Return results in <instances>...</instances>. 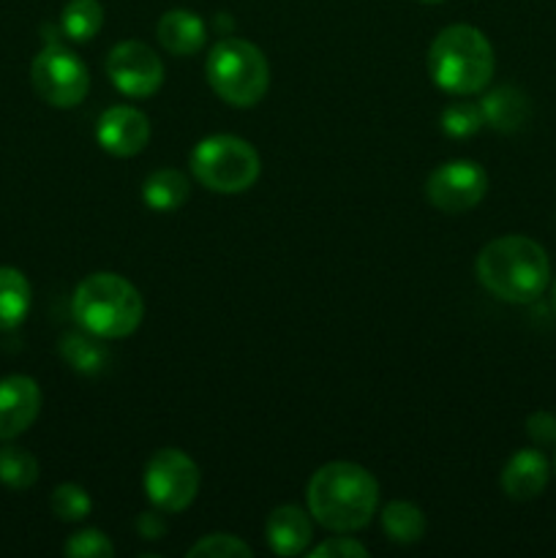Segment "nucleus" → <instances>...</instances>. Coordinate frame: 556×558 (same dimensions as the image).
<instances>
[{"instance_id":"nucleus-4","label":"nucleus","mask_w":556,"mask_h":558,"mask_svg":"<svg viewBox=\"0 0 556 558\" xmlns=\"http://www.w3.org/2000/svg\"><path fill=\"white\" fill-rule=\"evenodd\" d=\"M494 47L483 31L472 25H450L428 49V74L452 96L480 93L494 76Z\"/></svg>"},{"instance_id":"nucleus-2","label":"nucleus","mask_w":556,"mask_h":558,"mask_svg":"<svg viewBox=\"0 0 556 558\" xmlns=\"http://www.w3.org/2000/svg\"><path fill=\"white\" fill-rule=\"evenodd\" d=\"M478 278L494 298L505 303H534L551 281L548 254L523 234L491 240L478 256Z\"/></svg>"},{"instance_id":"nucleus-31","label":"nucleus","mask_w":556,"mask_h":558,"mask_svg":"<svg viewBox=\"0 0 556 558\" xmlns=\"http://www.w3.org/2000/svg\"><path fill=\"white\" fill-rule=\"evenodd\" d=\"M420 3H431V5H436V3H445V0H420Z\"/></svg>"},{"instance_id":"nucleus-22","label":"nucleus","mask_w":556,"mask_h":558,"mask_svg":"<svg viewBox=\"0 0 556 558\" xmlns=\"http://www.w3.org/2000/svg\"><path fill=\"white\" fill-rule=\"evenodd\" d=\"M38 480V461L25 447H0V483L11 490H27Z\"/></svg>"},{"instance_id":"nucleus-20","label":"nucleus","mask_w":556,"mask_h":558,"mask_svg":"<svg viewBox=\"0 0 556 558\" xmlns=\"http://www.w3.org/2000/svg\"><path fill=\"white\" fill-rule=\"evenodd\" d=\"M382 529H385L387 537L398 545H414L425 537V523L423 510L412 501H390V505L382 510Z\"/></svg>"},{"instance_id":"nucleus-15","label":"nucleus","mask_w":556,"mask_h":558,"mask_svg":"<svg viewBox=\"0 0 556 558\" xmlns=\"http://www.w3.org/2000/svg\"><path fill=\"white\" fill-rule=\"evenodd\" d=\"M158 41L167 52L178 54V58H189V54L200 52L205 47L207 27L196 11L189 9H172L158 20Z\"/></svg>"},{"instance_id":"nucleus-14","label":"nucleus","mask_w":556,"mask_h":558,"mask_svg":"<svg viewBox=\"0 0 556 558\" xmlns=\"http://www.w3.org/2000/svg\"><path fill=\"white\" fill-rule=\"evenodd\" d=\"M265 532L273 554L287 558L305 554L311 539H314V529H311L309 515L294 505H283L278 510H273L270 518H267Z\"/></svg>"},{"instance_id":"nucleus-16","label":"nucleus","mask_w":556,"mask_h":558,"mask_svg":"<svg viewBox=\"0 0 556 558\" xmlns=\"http://www.w3.org/2000/svg\"><path fill=\"white\" fill-rule=\"evenodd\" d=\"M485 125L496 131H518L529 120V98L518 87H496L480 101Z\"/></svg>"},{"instance_id":"nucleus-29","label":"nucleus","mask_w":556,"mask_h":558,"mask_svg":"<svg viewBox=\"0 0 556 558\" xmlns=\"http://www.w3.org/2000/svg\"><path fill=\"white\" fill-rule=\"evenodd\" d=\"M136 532H140V537L145 539H161L164 532H167V521H164L161 510L142 512V515L136 518Z\"/></svg>"},{"instance_id":"nucleus-7","label":"nucleus","mask_w":556,"mask_h":558,"mask_svg":"<svg viewBox=\"0 0 556 558\" xmlns=\"http://www.w3.org/2000/svg\"><path fill=\"white\" fill-rule=\"evenodd\" d=\"M31 82L38 98L58 109L80 107L85 101L87 90H90L87 65L71 49L60 47V44H47L33 58Z\"/></svg>"},{"instance_id":"nucleus-9","label":"nucleus","mask_w":556,"mask_h":558,"mask_svg":"<svg viewBox=\"0 0 556 558\" xmlns=\"http://www.w3.org/2000/svg\"><path fill=\"white\" fill-rule=\"evenodd\" d=\"M488 191V174L478 161H447L428 174L425 196L442 213H467L483 202Z\"/></svg>"},{"instance_id":"nucleus-3","label":"nucleus","mask_w":556,"mask_h":558,"mask_svg":"<svg viewBox=\"0 0 556 558\" xmlns=\"http://www.w3.org/2000/svg\"><path fill=\"white\" fill-rule=\"evenodd\" d=\"M71 311L82 330L114 341L131 336L142 325L145 303L134 283L118 272H93L76 287Z\"/></svg>"},{"instance_id":"nucleus-21","label":"nucleus","mask_w":556,"mask_h":558,"mask_svg":"<svg viewBox=\"0 0 556 558\" xmlns=\"http://www.w3.org/2000/svg\"><path fill=\"white\" fill-rule=\"evenodd\" d=\"M104 25V5L98 0H69L60 14V27L71 41H90Z\"/></svg>"},{"instance_id":"nucleus-12","label":"nucleus","mask_w":556,"mask_h":558,"mask_svg":"<svg viewBox=\"0 0 556 558\" xmlns=\"http://www.w3.org/2000/svg\"><path fill=\"white\" fill-rule=\"evenodd\" d=\"M41 412V390L36 379L11 374L0 379V441L25 434Z\"/></svg>"},{"instance_id":"nucleus-8","label":"nucleus","mask_w":556,"mask_h":558,"mask_svg":"<svg viewBox=\"0 0 556 558\" xmlns=\"http://www.w3.org/2000/svg\"><path fill=\"white\" fill-rule=\"evenodd\" d=\"M142 485L156 510L183 512L200 490V466L183 450L164 447L147 461Z\"/></svg>"},{"instance_id":"nucleus-5","label":"nucleus","mask_w":556,"mask_h":558,"mask_svg":"<svg viewBox=\"0 0 556 558\" xmlns=\"http://www.w3.org/2000/svg\"><path fill=\"white\" fill-rule=\"evenodd\" d=\"M205 71L213 93L229 107H256L270 85L265 52L245 38H221L210 49Z\"/></svg>"},{"instance_id":"nucleus-30","label":"nucleus","mask_w":556,"mask_h":558,"mask_svg":"<svg viewBox=\"0 0 556 558\" xmlns=\"http://www.w3.org/2000/svg\"><path fill=\"white\" fill-rule=\"evenodd\" d=\"M551 305H554V311H556V281H554V289H551Z\"/></svg>"},{"instance_id":"nucleus-10","label":"nucleus","mask_w":556,"mask_h":558,"mask_svg":"<svg viewBox=\"0 0 556 558\" xmlns=\"http://www.w3.org/2000/svg\"><path fill=\"white\" fill-rule=\"evenodd\" d=\"M107 76L123 96L147 98L164 85V63L147 44L120 41L107 58Z\"/></svg>"},{"instance_id":"nucleus-13","label":"nucleus","mask_w":556,"mask_h":558,"mask_svg":"<svg viewBox=\"0 0 556 558\" xmlns=\"http://www.w3.org/2000/svg\"><path fill=\"white\" fill-rule=\"evenodd\" d=\"M548 458L540 450H518L501 469V490L512 501H529L548 485Z\"/></svg>"},{"instance_id":"nucleus-27","label":"nucleus","mask_w":556,"mask_h":558,"mask_svg":"<svg viewBox=\"0 0 556 558\" xmlns=\"http://www.w3.org/2000/svg\"><path fill=\"white\" fill-rule=\"evenodd\" d=\"M309 556L311 558H365L368 556V548L360 545L358 539L352 537H330L322 545H316Z\"/></svg>"},{"instance_id":"nucleus-6","label":"nucleus","mask_w":556,"mask_h":558,"mask_svg":"<svg viewBox=\"0 0 556 558\" xmlns=\"http://www.w3.org/2000/svg\"><path fill=\"white\" fill-rule=\"evenodd\" d=\"M191 172L216 194H243L262 172L259 153L232 134L205 136L191 153Z\"/></svg>"},{"instance_id":"nucleus-23","label":"nucleus","mask_w":556,"mask_h":558,"mask_svg":"<svg viewBox=\"0 0 556 558\" xmlns=\"http://www.w3.org/2000/svg\"><path fill=\"white\" fill-rule=\"evenodd\" d=\"M49 507H52L55 518L65 523H76L85 521L93 510L90 494H87L82 485L74 483H63L52 490V499H49Z\"/></svg>"},{"instance_id":"nucleus-26","label":"nucleus","mask_w":556,"mask_h":558,"mask_svg":"<svg viewBox=\"0 0 556 558\" xmlns=\"http://www.w3.org/2000/svg\"><path fill=\"white\" fill-rule=\"evenodd\" d=\"M65 556L71 558H112L114 545L98 529H82V532L71 534L65 543Z\"/></svg>"},{"instance_id":"nucleus-1","label":"nucleus","mask_w":556,"mask_h":558,"mask_svg":"<svg viewBox=\"0 0 556 558\" xmlns=\"http://www.w3.org/2000/svg\"><path fill=\"white\" fill-rule=\"evenodd\" d=\"M305 499L319 526L336 534H349L371 523L379 507V485L368 469L349 461H333L316 469Z\"/></svg>"},{"instance_id":"nucleus-24","label":"nucleus","mask_w":556,"mask_h":558,"mask_svg":"<svg viewBox=\"0 0 556 558\" xmlns=\"http://www.w3.org/2000/svg\"><path fill=\"white\" fill-rule=\"evenodd\" d=\"M485 125L483 109L480 104H469V101H456L450 107H445L442 112V131L452 140H467V136L478 134L480 129Z\"/></svg>"},{"instance_id":"nucleus-17","label":"nucleus","mask_w":556,"mask_h":558,"mask_svg":"<svg viewBox=\"0 0 556 558\" xmlns=\"http://www.w3.org/2000/svg\"><path fill=\"white\" fill-rule=\"evenodd\" d=\"M191 183L180 169H156L142 185V202L156 213H174L189 199Z\"/></svg>"},{"instance_id":"nucleus-11","label":"nucleus","mask_w":556,"mask_h":558,"mask_svg":"<svg viewBox=\"0 0 556 558\" xmlns=\"http://www.w3.org/2000/svg\"><path fill=\"white\" fill-rule=\"evenodd\" d=\"M96 140L98 145L107 153L118 158L136 156V153L145 150V145L150 142V120L145 112L134 107H109L107 112L98 118L96 125Z\"/></svg>"},{"instance_id":"nucleus-19","label":"nucleus","mask_w":556,"mask_h":558,"mask_svg":"<svg viewBox=\"0 0 556 558\" xmlns=\"http://www.w3.org/2000/svg\"><path fill=\"white\" fill-rule=\"evenodd\" d=\"M104 338L93 336V332H69V336L60 341V354H63L65 363L76 371V374L93 376L98 371L107 368L109 352L104 347Z\"/></svg>"},{"instance_id":"nucleus-28","label":"nucleus","mask_w":556,"mask_h":558,"mask_svg":"<svg viewBox=\"0 0 556 558\" xmlns=\"http://www.w3.org/2000/svg\"><path fill=\"white\" fill-rule=\"evenodd\" d=\"M527 434L537 447L556 445V414H551V412L529 414Z\"/></svg>"},{"instance_id":"nucleus-25","label":"nucleus","mask_w":556,"mask_h":558,"mask_svg":"<svg viewBox=\"0 0 556 558\" xmlns=\"http://www.w3.org/2000/svg\"><path fill=\"white\" fill-rule=\"evenodd\" d=\"M251 548L234 534H207L191 545L189 558H249Z\"/></svg>"},{"instance_id":"nucleus-18","label":"nucleus","mask_w":556,"mask_h":558,"mask_svg":"<svg viewBox=\"0 0 556 558\" xmlns=\"http://www.w3.org/2000/svg\"><path fill=\"white\" fill-rule=\"evenodd\" d=\"M31 311V283L16 267H0V332L14 330Z\"/></svg>"}]
</instances>
